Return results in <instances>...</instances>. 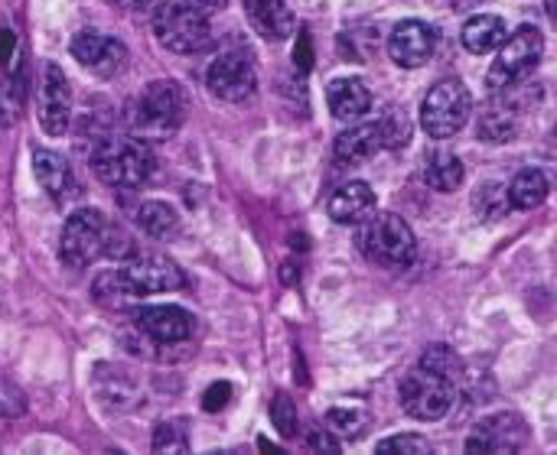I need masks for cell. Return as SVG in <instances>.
I'll return each instance as SVG.
<instances>
[{
	"mask_svg": "<svg viewBox=\"0 0 557 455\" xmlns=\"http://www.w3.org/2000/svg\"><path fill=\"white\" fill-rule=\"evenodd\" d=\"M36 111H39V124L49 137H62L69 130V117H72V91L69 81L62 75V68L55 62H46L39 72V88H36Z\"/></svg>",
	"mask_w": 557,
	"mask_h": 455,
	"instance_id": "cell-10",
	"label": "cell"
},
{
	"mask_svg": "<svg viewBox=\"0 0 557 455\" xmlns=\"http://www.w3.org/2000/svg\"><path fill=\"white\" fill-rule=\"evenodd\" d=\"M72 55L98 78H114L127 68V46L98 29H82L72 39Z\"/></svg>",
	"mask_w": 557,
	"mask_h": 455,
	"instance_id": "cell-11",
	"label": "cell"
},
{
	"mask_svg": "<svg viewBox=\"0 0 557 455\" xmlns=\"http://www.w3.org/2000/svg\"><path fill=\"white\" fill-rule=\"evenodd\" d=\"M418 368H424V371H431L437 378H447L454 384L463 375V362H460V355L450 345H428L424 355H421V362H418Z\"/></svg>",
	"mask_w": 557,
	"mask_h": 455,
	"instance_id": "cell-27",
	"label": "cell"
},
{
	"mask_svg": "<svg viewBox=\"0 0 557 455\" xmlns=\"http://www.w3.org/2000/svg\"><path fill=\"white\" fill-rule=\"evenodd\" d=\"M23 410H26L23 394L10 381H0V417H20Z\"/></svg>",
	"mask_w": 557,
	"mask_h": 455,
	"instance_id": "cell-36",
	"label": "cell"
},
{
	"mask_svg": "<svg viewBox=\"0 0 557 455\" xmlns=\"http://www.w3.org/2000/svg\"><path fill=\"white\" fill-rule=\"evenodd\" d=\"M137 225H140V231H147L150 238L166 241V238H173V235L180 231V215H176V208L166 205V202H144V205L137 208Z\"/></svg>",
	"mask_w": 557,
	"mask_h": 455,
	"instance_id": "cell-26",
	"label": "cell"
},
{
	"mask_svg": "<svg viewBox=\"0 0 557 455\" xmlns=\"http://www.w3.org/2000/svg\"><path fill=\"white\" fill-rule=\"evenodd\" d=\"M356 225H359L356 244H359V251H362L372 264H379V267H385V270H405V267L414 264V257H418V241H414V231L408 228L405 218L385 212V215H372V218L366 215V218L356 222Z\"/></svg>",
	"mask_w": 557,
	"mask_h": 455,
	"instance_id": "cell-2",
	"label": "cell"
},
{
	"mask_svg": "<svg viewBox=\"0 0 557 455\" xmlns=\"http://www.w3.org/2000/svg\"><path fill=\"white\" fill-rule=\"evenodd\" d=\"M307 446H310L313 453H339V440H336L330 430H317V433L307 440Z\"/></svg>",
	"mask_w": 557,
	"mask_h": 455,
	"instance_id": "cell-38",
	"label": "cell"
},
{
	"mask_svg": "<svg viewBox=\"0 0 557 455\" xmlns=\"http://www.w3.org/2000/svg\"><path fill=\"white\" fill-rule=\"evenodd\" d=\"M473 208H476L483 218H490V222L503 218V215L509 212L506 186H499V182H486V186H480V189H476V195H473Z\"/></svg>",
	"mask_w": 557,
	"mask_h": 455,
	"instance_id": "cell-29",
	"label": "cell"
},
{
	"mask_svg": "<svg viewBox=\"0 0 557 455\" xmlns=\"http://www.w3.org/2000/svg\"><path fill=\"white\" fill-rule=\"evenodd\" d=\"M117 3H121L124 10H144V7H147L150 0H117Z\"/></svg>",
	"mask_w": 557,
	"mask_h": 455,
	"instance_id": "cell-42",
	"label": "cell"
},
{
	"mask_svg": "<svg viewBox=\"0 0 557 455\" xmlns=\"http://www.w3.org/2000/svg\"><path fill=\"white\" fill-rule=\"evenodd\" d=\"M326 101H330V111H333L336 121L352 124V121H359L362 114H369V108H372V91L366 88L362 78H336V81L326 88Z\"/></svg>",
	"mask_w": 557,
	"mask_h": 455,
	"instance_id": "cell-20",
	"label": "cell"
},
{
	"mask_svg": "<svg viewBox=\"0 0 557 455\" xmlns=\"http://www.w3.org/2000/svg\"><path fill=\"white\" fill-rule=\"evenodd\" d=\"M271 424L284 440H294L300 433V417H297V404L287 394H277L271 401Z\"/></svg>",
	"mask_w": 557,
	"mask_h": 455,
	"instance_id": "cell-31",
	"label": "cell"
},
{
	"mask_svg": "<svg viewBox=\"0 0 557 455\" xmlns=\"http://www.w3.org/2000/svg\"><path fill=\"white\" fill-rule=\"evenodd\" d=\"M206 85L219 101L242 104L255 94L258 88V72L255 62L245 49H225L206 72Z\"/></svg>",
	"mask_w": 557,
	"mask_h": 455,
	"instance_id": "cell-9",
	"label": "cell"
},
{
	"mask_svg": "<svg viewBox=\"0 0 557 455\" xmlns=\"http://www.w3.org/2000/svg\"><path fill=\"white\" fill-rule=\"evenodd\" d=\"M369 427V414L366 410H346V407H336L326 414V430L336 433V437H346V440H359Z\"/></svg>",
	"mask_w": 557,
	"mask_h": 455,
	"instance_id": "cell-28",
	"label": "cell"
},
{
	"mask_svg": "<svg viewBox=\"0 0 557 455\" xmlns=\"http://www.w3.org/2000/svg\"><path fill=\"white\" fill-rule=\"evenodd\" d=\"M379 453L382 455H395V453L428 455L431 453V443H428L424 437H418V433H401V437H388V440H382V443H379Z\"/></svg>",
	"mask_w": 557,
	"mask_h": 455,
	"instance_id": "cell-33",
	"label": "cell"
},
{
	"mask_svg": "<svg viewBox=\"0 0 557 455\" xmlns=\"http://www.w3.org/2000/svg\"><path fill=\"white\" fill-rule=\"evenodd\" d=\"M193 316L183 306H134V329L157 345H180L193 336Z\"/></svg>",
	"mask_w": 557,
	"mask_h": 455,
	"instance_id": "cell-15",
	"label": "cell"
},
{
	"mask_svg": "<svg viewBox=\"0 0 557 455\" xmlns=\"http://www.w3.org/2000/svg\"><path fill=\"white\" fill-rule=\"evenodd\" d=\"M183 117H186V91L170 78L150 81L131 104V127L140 140H163L176 134Z\"/></svg>",
	"mask_w": 557,
	"mask_h": 455,
	"instance_id": "cell-3",
	"label": "cell"
},
{
	"mask_svg": "<svg viewBox=\"0 0 557 455\" xmlns=\"http://www.w3.org/2000/svg\"><path fill=\"white\" fill-rule=\"evenodd\" d=\"M294 62H297L304 72H310V68H313V42H310V33H307V29H300V36H297Z\"/></svg>",
	"mask_w": 557,
	"mask_h": 455,
	"instance_id": "cell-37",
	"label": "cell"
},
{
	"mask_svg": "<svg viewBox=\"0 0 557 455\" xmlns=\"http://www.w3.org/2000/svg\"><path fill=\"white\" fill-rule=\"evenodd\" d=\"M382 147H385V143H382V127H379V121H375V124H356V127H349L346 134H339L333 153H336L339 163L356 166V163L372 160Z\"/></svg>",
	"mask_w": 557,
	"mask_h": 455,
	"instance_id": "cell-21",
	"label": "cell"
},
{
	"mask_svg": "<svg viewBox=\"0 0 557 455\" xmlns=\"http://www.w3.org/2000/svg\"><path fill=\"white\" fill-rule=\"evenodd\" d=\"M111 218H104L98 208H78L65 218L59 235V257L65 267L82 270L104 257V238H108Z\"/></svg>",
	"mask_w": 557,
	"mask_h": 455,
	"instance_id": "cell-6",
	"label": "cell"
},
{
	"mask_svg": "<svg viewBox=\"0 0 557 455\" xmlns=\"http://www.w3.org/2000/svg\"><path fill=\"white\" fill-rule=\"evenodd\" d=\"M189 440L180 424H157L153 430V453H186Z\"/></svg>",
	"mask_w": 557,
	"mask_h": 455,
	"instance_id": "cell-32",
	"label": "cell"
},
{
	"mask_svg": "<svg viewBox=\"0 0 557 455\" xmlns=\"http://www.w3.org/2000/svg\"><path fill=\"white\" fill-rule=\"evenodd\" d=\"M467 52L473 55H486L493 49H499V42L506 39V20L496 16V13H476L467 20L463 33H460Z\"/></svg>",
	"mask_w": 557,
	"mask_h": 455,
	"instance_id": "cell-22",
	"label": "cell"
},
{
	"mask_svg": "<svg viewBox=\"0 0 557 455\" xmlns=\"http://www.w3.org/2000/svg\"><path fill=\"white\" fill-rule=\"evenodd\" d=\"M153 36L160 39L163 49L180 52V55H196L212 46V26L209 16L193 10L189 3H160L153 10Z\"/></svg>",
	"mask_w": 557,
	"mask_h": 455,
	"instance_id": "cell-4",
	"label": "cell"
},
{
	"mask_svg": "<svg viewBox=\"0 0 557 455\" xmlns=\"http://www.w3.org/2000/svg\"><path fill=\"white\" fill-rule=\"evenodd\" d=\"M437 52V29L424 20H405L388 36V55L401 68H421Z\"/></svg>",
	"mask_w": 557,
	"mask_h": 455,
	"instance_id": "cell-14",
	"label": "cell"
},
{
	"mask_svg": "<svg viewBox=\"0 0 557 455\" xmlns=\"http://www.w3.org/2000/svg\"><path fill=\"white\" fill-rule=\"evenodd\" d=\"M91 293L101 306L108 309H134L140 303V293L127 283V277L121 270H104L95 277L91 283Z\"/></svg>",
	"mask_w": 557,
	"mask_h": 455,
	"instance_id": "cell-25",
	"label": "cell"
},
{
	"mask_svg": "<svg viewBox=\"0 0 557 455\" xmlns=\"http://www.w3.org/2000/svg\"><path fill=\"white\" fill-rule=\"evenodd\" d=\"M91 169L111 189H137L153 173V153L137 137H101L91 150Z\"/></svg>",
	"mask_w": 557,
	"mask_h": 455,
	"instance_id": "cell-1",
	"label": "cell"
},
{
	"mask_svg": "<svg viewBox=\"0 0 557 455\" xmlns=\"http://www.w3.org/2000/svg\"><path fill=\"white\" fill-rule=\"evenodd\" d=\"M379 127H382V143L388 150H401L411 140V121H408L405 108H388V114L379 121Z\"/></svg>",
	"mask_w": 557,
	"mask_h": 455,
	"instance_id": "cell-30",
	"label": "cell"
},
{
	"mask_svg": "<svg viewBox=\"0 0 557 455\" xmlns=\"http://www.w3.org/2000/svg\"><path fill=\"white\" fill-rule=\"evenodd\" d=\"M542 52H545V36L542 29L535 26H522L516 29L509 39L499 42V55L486 75V85L493 91H506L512 88L516 81H522L525 75H532V68L542 62Z\"/></svg>",
	"mask_w": 557,
	"mask_h": 455,
	"instance_id": "cell-7",
	"label": "cell"
},
{
	"mask_svg": "<svg viewBox=\"0 0 557 455\" xmlns=\"http://www.w3.org/2000/svg\"><path fill=\"white\" fill-rule=\"evenodd\" d=\"M13 46H16L13 29H3V33H0V62H7V65H10V52H13Z\"/></svg>",
	"mask_w": 557,
	"mask_h": 455,
	"instance_id": "cell-40",
	"label": "cell"
},
{
	"mask_svg": "<svg viewBox=\"0 0 557 455\" xmlns=\"http://www.w3.org/2000/svg\"><path fill=\"white\" fill-rule=\"evenodd\" d=\"M548 192H552V186H548V176H545L542 169H522V173L512 179V186L506 189L509 208H519V212L539 208V205L548 199Z\"/></svg>",
	"mask_w": 557,
	"mask_h": 455,
	"instance_id": "cell-24",
	"label": "cell"
},
{
	"mask_svg": "<svg viewBox=\"0 0 557 455\" xmlns=\"http://www.w3.org/2000/svg\"><path fill=\"white\" fill-rule=\"evenodd\" d=\"M496 98L483 104L480 111V137L486 143H509L516 140L519 134V124H522V114H519V104L509 101L503 91H493Z\"/></svg>",
	"mask_w": 557,
	"mask_h": 455,
	"instance_id": "cell-17",
	"label": "cell"
},
{
	"mask_svg": "<svg viewBox=\"0 0 557 455\" xmlns=\"http://www.w3.org/2000/svg\"><path fill=\"white\" fill-rule=\"evenodd\" d=\"M33 176L52 202H72L78 195V179H75L72 166L52 150L33 153Z\"/></svg>",
	"mask_w": 557,
	"mask_h": 455,
	"instance_id": "cell-16",
	"label": "cell"
},
{
	"mask_svg": "<svg viewBox=\"0 0 557 455\" xmlns=\"http://www.w3.org/2000/svg\"><path fill=\"white\" fill-rule=\"evenodd\" d=\"M121 274L127 277V283H131L140 296L170 293V290L186 287L183 270H180L170 257H163V254H140V251H134V254L124 261Z\"/></svg>",
	"mask_w": 557,
	"mask_h": 455,
	"instance_id": "cell-12",
	"label": "cell"
},
{
	"mask_svg": "<svg viewBox=\"0 0 557 455\" xmlns=\"http://www.w3.org/2000/svg\"><path fill=\"white\" fill-rule=\"evenodd\" d=\"M242 7L258 36L271 42H284L287 36H294V13L287 0H242Z\"/></svg>",
	"mask_w": 557,
	"mask_h": 455,
	"instance_id": "cell-18",
	"label": "cell"
},
{
	"mask_svg": "<svg viewBox=\"0 0 557 455\" xmlns=\"http://www.w3.org/2000/svg\"><path fill=\"white\" fill-rule=\"evenodd\" d=\"M401 407L408 417L421 420V424H437L450 414L454 397H457V384L447 378H437L424 368H414L405 381H401Z\"/></svg>",
	"mask_w": 557,
	"mask_h": 455,
	"instance_id": "cell-8",
	"label": "cell"
},
{
	"mask_svg": "<svg viewBox=\"0 0 557 455\" xmlns=\"http://www.w3.org/2000/svg\"><path fill=\"white\" fill-rule=\"evenodd\" d=\"M281 270H284V274H281V277H284V283H287V287H294V283H297V280H300V274H297V277H294V264H284V267H281Z\"/></svg>",
	"mask_w": 557,
	"mask_h": 455,
	"instance_id": "cell-41",
	"label": "cell"
},
{
	"mask_svg": "<svg viewBox=\"0 0 557 455\" xmlns=\"http://www.w3.org/2000/svg\"><path fill=\"white\" fill-rule=\"evenodd\" d=\"M372 208H375V192H372V186L362 182V179H352V182L339 186V189L330 195V202H326V212H330V218H333L336 225H356V222H362Z\"/></svg>",
	"mask_w": 557,
	"mask_h": 455,
	"instance_id": "cell-19",
	"label": "cell"
},
{
	"mask_svg": "<svg viewBox=\"0 0 557 455\" xmlns=\"http://www.w3.org/2000/svg\"><path fill=\"white\" fill-rule=\"evenodd\" d=\"M545 10H548V16H555V13H557V0H545Z\"/></svg>",
	"mask_w": 557,
	"mask_h": 455,
	"instance_id": "cell-43",
	"label": "cell"
},
{
	"mask_svg": "<svg viewBox=\"0 0 557 455\" xmlns=\"http://www.w3.org/2000/svg\"><path fill=\"white\" fill-rule=\"evenodd\" d=\"M463 176H467V169H463L460 156L450 153V150H434L424 160V182L434 192H454V189H460L463 186Z\"/></svg>",
	"mask_w": 557,
	"mask_h": 455,
	"instance_id": "cell-23",
	"label": "cell"
},
{
	"mask_svg": "<svg viewBox=\"0 0 557 455\" xmlns=\"http://www.w3.org/2000/svg\"><path fill=\"white\" fill-rule=\"evenodd\" d=\"M183 3H189V7H193V10H199L202 16H212V13L225 10V3H228V0H183Z\"/></svg>",
	"mask_w": 557,
	"mask_h": 455,
	"instance_id": "cell-39",
	"label": "cell"
},
{
	"mask_svg": "<svg viewBox=\"0 0 557 455\" xmlns=\"http://www.w3.org/2000/svg\"><path fill=\"white\" fill-rule=\"evenodd\" d=\"M134 251H137V248H134V238H131L117 222H111V225H108V238H104V257L127 261Z\"/></svg>",
	"mask_w": 557,
	"mask_h": 455,
	"instance_id": "cell-34",
	"label": "cell"
},
{
	"mask_svg": "<svg viewBox=\"0 0 557 455\" xmlns=\"http://www.w3.org/2000/svg\"><path fill=\"white\" fill-rule=\"evenodd\" d=\"M232 397H235V388H232L228 381H215V384H209L206 394H202V410H206V414H219V410H225V407L232 404Z\"/></svg>",
	"mask_w": 557,
	"mask_h": 455,
	"instance_id": "cell-35",
	"label": "cell"
},
{
	"mask_svg": "<svg viewBox=\"0 0 557 455\" xmlns=\"http://www.w3.org/2000/svg\"><path fill=\"white\" fill-rule=\"evenodd\" d=\"M525 440H529V430L519 414H496V417H486L483 424H476V430L467 440V453H519L525 446Z\"/></svg>",
	"mask_w": 557,
	"mask_h": 455,
	"instance_id": "cell-13",
	"label": "cell"
},
{
	"mask_svg": "<svg viewBox=\"0 0 557 455\" xmlns=\"http://www.w3.org/2000/svg\"><path fill=\"white\" fill-rule=\"evenodd\" d=\"M470 114H473V98H470L467 85L457 78H444L428 91V98L421 104V127L428 130V137L447 140L467 127Z\"/></svg>",
	"mask_w": 557,
	"mask_h": 455,
	"instance_id": "cell-5",
	"label": "cell"
}]
</instances>
